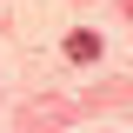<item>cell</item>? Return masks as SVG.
Segmentation results:
<instances>
[{
  "instance_id": "1",
  "label": "cell",
  "mask_w": 133,
  "mask_h": 133,
  "mask_svg": "<svg viewBox=\"0 0 133 133\" xmlns=\"http://www.w3.org/2000/svg\"><path fill=\"white\" fill-rule=\"evenodd\" d=\"M66 53H73V60H93L100 40H93V33H73V40H66Z\"/></svg>"
}]
</instances>
